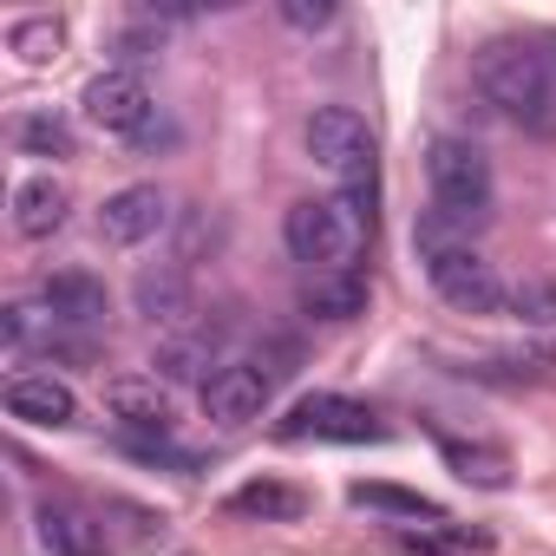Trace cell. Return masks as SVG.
I'll use <instances>...</instances> for the list:
<instances>
[{
  "instance_id": "obj_17",
  "label": "cell",
  "mask_w": 556,
  "mask_h": 556,
  "mask_svg": "<svg viewBox=\"0 0 556 556\" xmlns=\"http://www.w3.org/2000/svg\"><path fill=\"white\" fill-rule=\"evenodd\" d=\"M229 510H236V517H262V523H295V517L308 510V497H302L295 484L255 478V484H242V491L229 497Z\"/></svg>"
},
{
  "instance_id": "obj_20",
  "label": "cell",
  "mask_w": 556,
  "mask_h": 556,
  "mask_svg": "<svg viewBox=\"0 0 556 556\" xmlns=\"http://www.w3.org/2000/svg\"><path fill=\"white\" fill-rule=\"evenodd\" d=\"M348 497H354L361 510H387V517H406V523H419V517H426V523H445V510H439L432 497L400 491V484H354Z\"/></svg>"
},
{
  "instance_id": "obj_15",
  "label": "cell",
  "mask_w": 556,
  "mask_h": 556,
  "mask_svg": "<svg viewBox=\"0 0 556 556\" xmlns=\"http://www.w3.org/2000/svg\"><path fill=\"white\" fill-rule=\"evenodd\" d=\"M302 308H308L315 321H354V315H367V282H361V268L308 275V282H302Z\"/></svg>"
},
{
  "instance_id": "obj_6",
  "label": "cell",
  "mask_w": 556,
  "mask_h": 556,
  "mask_svg": "<svg viewBox=\"0 0 556 556\" xmlns=\"http://www.w3.org/2000/svg\"><path fill=\"white\" fill-rule=\"evenodd\" d=\"M282 439H328V445H367V439H387V426L374 419V406L348 400V393H308L289 406L282 419Z\"/></svg>"
},
{
  "instance_id": "obj_11",
  "label": "cell",
  "mask_w": 556,
  "mask_h": 556,
  "mask_svg": "<svg viewBox=\"0 0 556 556\" xmlns=\"http://www.w3.org/2000/svg\"><path fill=\"white\" fill-rule=\"evenodd\" d=\"M105 413L125 432H170V393L157 387V374H118V380H105Z\"/></svg>"
},
{
  "instance_id": "obj_12",
  "label": "cell",
  "mask_w": 556,
  "mask_h": 556,
  "mask_svg": "<svg viewBox=\"0 0 556 556\" xmlns=\"http://www.w3.org/2000/svg\"><path fill=\"white\" fill-rule=\"evenodd\" d=\"M34 536H40L47 556H105V543H112L105 523L92 510H79V504H40Z\"/></svg>"
},
{
  "instance_id": "obj_14",
  "label": "cell",
  "mask_w": 556,
  "mask_h": 556,
  "mask_svg": "<svg viewBox=\"0 0 556 556\" xmlns=\"http://www.w3.org/2000/svg\"><path fill=\"white\" fill-rule=\"evenodd\" d=\"M8 413L27 419V426H73V419H79V400H73V387L53 380V374H14V380H8Z\"/></svg>"
},
{
  "instance_id": "obj_3",
  "label": "cell",
  "mask_w": 556,
  "mask_h": 556,
  "mask_svg": "<svg viewBox=\"0 0 556 556\" xmlns=\"http://www.w3.org/2000/svg\"><path fill=\"white\" fill-rule=\"evenodd\" d=\"M471 86L484 92V105H497L510 125L536 131V138H556V73L536 47L523 40H491L478 47L471 60Z\"/></svg>"
},
{
  "instance_id": "obj_4",
  "label": "cell",
  "mask_w": 556,
  "mask_h": 556,
  "mask_svg": "<svg viewBox=\"0 0 556 556\" xmlns=\"http://www.w3.org/2000/svg\"><path fill=\"white\" fill-rule=\"evenodd\" d=\"M426 190H432V210H439L445 223L471 229V223L491 216V197H497V184H491V157H484L471 138L439 131V138L426 144Z\"/></svg>"
},
{
  "instance_id": "obj_26",
  "label": "cell",
  "mask_w": 556,
  "mask_h": 556,
  "mask_svg": "<svg viewBox=\"0 0 556 556\" xmlns=\"http://www.w3.org/2000/svg\"><path fill=\"white\" fill-rule=\"evenodd\" d=\"M282 21H289V27H302V34H315V27H328V21H334V8H328V0H315V8H308V0H282Z\"/></svg>"
},
{
  "instance_id": "obj_13",
  "label": "cell",
  "mask_w": 556,
  "mask_h": 556,
  "mask_svg": "<svg viewBox=\"0 0 556 556\" xmlns=\"http://www.w3.org/2000/svg\"><path fill=\"white\" fill-rule=\"evenodd\" d=\"M40 302L53 308V321L60 328H99L105 321V308H112V295H105V282L92 268H60L53 282L40 289Z\"/></svg>"
},
{
  "instance_id": "obj_10",
  "label": "cell",
  "mask_w": 556,
  "mask_h": 556,
  "mask_svg": "<svg viewBox=\"0 0 556 556\" xmlns=\"http://www.w3.org/2000/svg\"><path fill=\"white\" fill-rule=\"evenodd\" d=\"M131 308H138L151 328H190V315H197V289H190V275H184L177 262H157V268H138Z\"/></svg>"
},
{
  "instance_id": "obj_2",
  "label": "cell",
  "mask_w": 556,
  "mask_h": 556,
  "mask_svg": "<svg viewBox=\"0 0 556 556\" xmlns=\"http://www.w3.org/2000/svg\"><path fill=\"white\" fill-rule=\"evenodd\" d=\"M413 249H419L426 282H432V295H439L445 308H458V315H497V308H510V289L497 282V268H491V262L471 249V236H465L458 223H445L439 210L419 216Z\"/></svg>"
},
{
  "instance_id": "obj_7",
  "label": "cell",
  "mask_w": 556,
  "mask_h": 556,
  "mask_svg": "<svg viewBox=\"0 0 556 556\" xmlns=\"http://www.w3.org/2000/svg\"><path fill=\"white\" fill-rule=\"evenodd\" d=\"M86 118L99 125V131H112V138H138L144 144V131L157 125V99H151V86L138 79V73H125V66H112V73H99L92 86H86Z\"/></svg>"
},
{
  "instance_id": "obj_8",
  "label": "cell",
  "mask_w": 556,
  "mask_h": 556,
  "mask_svg": "<svg viewBox=\"0 0 556 556\" xmlns=\"http://www.w3.org/2000/svg\"><path fill=\"white\" fill-rule=\"evenodd\" d=\"M164 223H170V197H164L157 184H125V190H112V197L99 203V236H105L112 249L151 242Z\"/></svg>"
},
{
  "instance_id": "obj_22",
  "label": "cell",
  "mask_w": 556,
  "mask_h": 556,
  "mask_svg": "<svg viewBox=\"0 0 556 556\" xmlns=\"http://www.w3.org/2000/svg\"><path fill=\"white\" fill-rule=\"evenodd\" d=\"M21 151L27 157H73V125L66 118H53V112H40V118H21Z\"/></svg>"
},
{
  "instance_id": "obj_24",
  "label": "cell",
  "mask_w": 556,
  "mask_h": 556,
  "mask_svg": "<svg viewBox=\"0 0 556 556\" xmlns=\"http://www.w3.org/2000/svg\"><path fill=\"white\" fill-rule=\"evenodd\" d=\"M510 308H517V321L549 328V321H556V282H517V289H510Z\"/></svg>"
},
{
  "instance_id": "obj_21",
  "label": "cell",
  "mask_w": 556,
  "mask_h": 556,
  "mask_svg": "<svg viewBox=\"0 0 556 556\" xmlns=\"http://www.w3.org/2000/svg\"><path fill=\"white\" fill-rule=\"evenodd\" d=\"M40 334H47V341L60 334V321H53V308H47V302H8V308H0V341H8L14 354H21V348H34Z\"/></svg>"
},
{
  "instance_id": "obj_9",
  "label": "cell",
  "mask_w": 556,
  "mask_h": 556,
  "mask_svg": "<svg viewBox=\"0 0 556 556\" xmlns=\"http://www.w3.org/2000/svg\"><path fill=\"white\" fill-rule=\"evenodd\" d=\"M268 387H275V380H268L255 361H223V367L203 380V413H210L216 426H249V419H262Z\"/></svg>"
},
{
  "instance_id": "obj_16",
  "label": "cell",
  "mask_w": 556,
  "mask_h": 556,
  "mask_svg": "<svg viewBox=\"0 0 556 556\" xmlns=\"http://www.w3.org/2000/svg\"><path fill=\"white\" fill-rule=\"evenodd\" d=\"M66 210H73L66 203V184H53V177H21L14 184V229L21 236H34V242L53 236L66 223Z\"/></svg>"
},
{
  "instance_id": "obj_1",
  "label": "cell",
  "mask_w": 556,
  "mask_h": 556,
  "mask_svg": "<svg viewBox=\"0 0 556 556\" xmlns=\"http://www.w3.org/2000/svg\"><path fill=\"white\" fill-rule=\"evenodd\" d=\"M374 229V190L348 184L341 197H302L282 216V242L295 262H308V275H341L354 268V255L367 249Z\"/></svg>"
},
{
  "instance_id": "obj_23",
  "label": "cell",
  "mask_w": 556,
  "mask_h": 556,
  "mask_svg": "<svg viewBox=\"0 0 556 556\" xmlns=\"http://www.w3.org/2000/svg\"><path fill=\"white\" fill-rule=\"evenodd\" d=\"M406 556H471V543L452 530V523H419V530H400L393 536Z\"/></svg>"
},
{
  "instance_id": "obj_19",
  "label": "cell",
  "mask_w": 556,
  "mask_h": 556,
  "mask_svg": "<svg viewBox=\"0 0 556 556\" xmlns=\"http://www.w3.org/2000/svg\"><path fill=\"white\" fill-rule=\"evenodd\" d=\"M445 465H452L465 484H484V491H504V484H510V458H504L497 445H458V439H445Z\"/></svg>"
},
{
  "instance_id": "obj_18",
  "label": "cell",
  "mask_w": 556,
  "mask_h": 556,
  "mask_svg": "<svg viewBox=\"0 0 556 556\" xmlns=\"http://www.w3.org/2000/svg\"><path fill=\"white\" fill-rule=\"evenodd\" d=\"M223 361H216V341L210 334H177V341H164L157 348V361H151V374H164V380H210Z\"/></svg>"
},
{
  "instance_id": "obj_5",
  "label": "cell",
  "mask_w": 556,
  "mask_h": 556,
  "mask_svg": "<svg viewBox=\"0 0 556 556\" xmlns=\"http://www.w3.org/2000/svg\"><path fill=\"white\" fill-rule=\"evenodd\" d=\"M308 157L321 170L361 184L374 170V131H367V118L354 105H315V118H308Z\"/></svg>"
},
{
  "instance_id": "obj_25",
  "label": "cell",
  "mask_w": 556,
  "mask_h": 556,
  "mask_svg": "<svg viewBox=\"0 0 556 556\" xmlns=\"http://www.w3.org/2000/svg\"><path fill=\"white\" fill-rule=\"evenodd\" d=\"M14 53L34 60V66L53 60V53H60V27H53V21H21V27H14Z\"/></svg>"
}]
</instances>
